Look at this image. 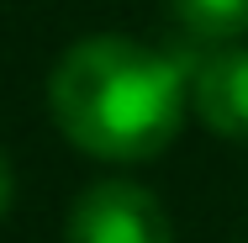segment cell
I'll use <instances>...</instances> for the list:
<instances>
[{
  "label": "cell",
  "mask_w": 248,
  "mask_h": 243,
  "mask_svg": "<svg viewBox=\"0 0 248 243\" xmlns=\"http://www.w3.org/2000/svg\"><path fill=\"white\" fill-rule=\"evenodd\" d=\"M48 111L58 132L95 159H158L190 111L185 58L116 32L79 37L48 74Z\"/></svg>",
  "instance_id": "1"
},
{
  "label": "cell",
  "mask_w": 248,
  "mask_h": 243,
  "mask_svg": "<svg viewBox=\"0 0 248 243\" xmlns=\"http://www.w3.org/2000/svg\"><path fill=\"white\" fill-rule=\"evenodd\" d=\"M11 195H16V180H11V159L0 153V222H5V211H11Z\"/></svg>",
  "instance_id": "5"
},
{
  "label": "cell",
  "mask_w": 248,
  "mask_h": 243,
  "mask_svg": "<svg viewBox=\"0 0 248 243\" xmlns=\"http://www.w3.org/2000/svg\"><path fill=\"white\" fill-rule=\"evenodd\" d=\"M190 80V111L201 122L227 138V143H248V48H217L201 53L196 64H185Z\"/></svg>",
  "instance_id": "3"
},
{
  "label": "cell",
  "mask_w": 248,
  "mask_h": 243,
  "mask_svg": "<svg viewBox=\"0 0 248 243\" xmlns=\"http://www.w3.org/2000/svg\"><path fill=\"white\" fill-rule=\"evenodd\" d=\"M185 32L206 43H232L248 32V0H164Z\"/></svg>",
  "instance_id": "4"
},
{
  "label": "cell",
  "mask_w": 248,
  "mask_h": 243,
  "mask_svg": "<svg viewBox=\"0 0 248 243\" xmlns=\"http://www.w3.org/2000/svg\"><path fill=\"white\" fill-rule=\"evenodd\" d=\"M63 243H174L169 211L132 180H95L74 195Z\"/></svg>",
  "instance_id": "2"
}]
</instances>
